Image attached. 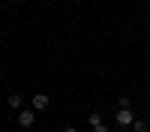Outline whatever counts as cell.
<instances>
[{
	"label": "cell",
	"instance_id": "52a82bcc",
	"mask_svg": "<svg viewBox=\"0 0 150 132\" xmlns=\"http://www.w3.org/2000/svg\"><path fill=\"white\" fill-rule=\"evenodd\" d=\"M132 132H147V123H144V120H138V117H135V123H132Z\"/></svg>",
	"mask_w": 150,
	"mask_h": 132
},
{
	"label": "cell",
	"instance_id": "7a4b0ae2",
	"mask_svg": "<svg viewBox=\"0 0 150 132\" xmlns=\"http://www.w3.org/2000/svg\"><path fill=\"white\" fill-rule=\"evenodd\" d=\"M33 123H36V111H30V108H24V111H18V126L30 129Z\"/></svg>",
	"mask_w": 150,
	"mask_h": 132
},
{
	"label": "cell",
	"instance_id": "ba28073f",
	"mask_svg": "<svg viewBox=\"0 0 150 132\" xmlns=\"http://www.w3.org/2000/svg\"><path fill=\"white\" fill-rule=\"evenodd\" d=\"M93 132H108V126L102 123V126H93Z\"/></svg>",
	"mask_w": 150,
	"mask_h": 132
},
{
	"label": "cell",
	"instance_id": "6da1fadb",
	"mask_svg": "<svg viewBox=\"0 0 150 132\" xmlns=\"http://www.w3.org/2000/svg\"><path fill=\"white\" fill-rule=\"evenodd\" d=\"M114 120H117V126H132L135 123V114H132V108H117Z\"/></svg>",
	"mask_w": 150,
	"mask_h": 132
},
{
	"label": "cell",
	"instance_id": "9c48e42d",
	"mask_svg": "<svg viewBox=\"0 0 150 132\" xmlns=\"http://www.w3.org/2000/svg\"><path fill=\"white\" fill-rule=\"evenodd\" d=\"M63 132H78V129H75V126H66V129H63Z\"/></svg>",
	"mask_w": 150,
	"mask_h": 132
},
{
	"label": "cell",
	"instance_id": "3957f363",
	"mask_svg": "<svg viewBox=\"0 0 150 132\" xmlns=\"http://www.w3.org/2000/svg\"><path fill=\"white\" fill-rule=\"evenodd\" d=\"M33 108L36 111H45L48 108V93H33Z\"/></svg>",
	"mask_w": 150,
	"mask_h": 132
},
{
	"label": "cell",
	"instance_id": "5b68a950",
	"mask_svg": "<svg viewBox=\"0 0 150 132\" xmlns=\"http://www.w3.org/2000/svg\"><path fill=\"white\" fill-rule=\"evenodd\" d=\"M87 123H90V126H102V114H99V111H93L90 117H87Z\"/></svg>",
	"mask_w": 150,
	"mask_h": 132
},
{
	"label": "cell",
	"instance_id": "8992f818",
	"mask_svg": "<svg viewBox=\"0 0 150 132\" xmlns=\"http://www.w3.org/2000/svg\"><path fill=\"white\" fill-rule=\"evenodd\" d=\"M117 108H132V99L129 96H117Z\"/></svg>",
	"mask_w": 150,
	"mask_h": 132
},
{
	"label": "cell",
	"instance_id": "277c9868",
	"mask_svg": "<svg viewBox=\"0 0 150 132\" xmlns=\"http://www.w3.org/2000/svg\"><path fill=\"white\" fill-rule=\"evenodd\" d=\"M6 102H9V108H12V111H15V108H21V96H18V93H12Z\"/></svg>",
	"mask_w": 150,
	"mask_h": 132
}]
</instances>
